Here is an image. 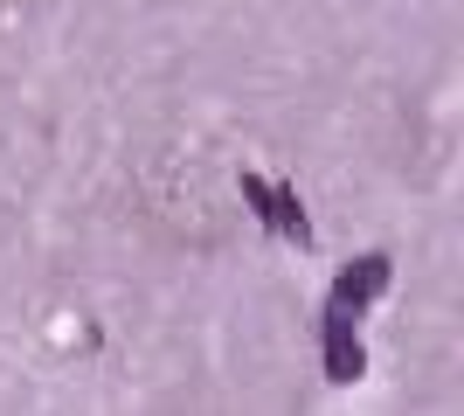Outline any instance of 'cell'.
I'll use <instances>...</instances> for the list:
<instances>
[{"label":"cell","mask_w":464,"mask_h":416,"mask_svg":"<svg viewBox=\"0 0 464 416\" xmlns=\"http://www.w3.org/2000/svg\"><path fill=\"white\" fill-rule=\"evenodd\" d=\"M361 375V334H353V313L326 305V382H353Z\"/></svg>","instance_id":"cell-3"},{"label":"cell","mask_w":464,"mask_h":416,"mask_svg":"<svg viewBox=\"0 0 464 416\" xmlns=\"http://www.w3.org/2000/svg\"><path fill=\"white\" fill-rule=\"evenodd\" d=\"M382 292H388V257H361L353 271L333 277V298H326V305H340V313L361 319V305H368V298H382Z\"/></svg>","instance_id":"cell-2"},{"label":"cell","mask_w":464,"mask_h":416,"mask_svg":"<svg viewBox=\"0 0 464 416\" xmlns=\"http://www.w3.org/2000/svg\"><path fill=\"white\" fill-rule=\"evenodd\" d=\"M243 201H256V216L271 222L277 237H298V243H305V208H298L291 188H271L264 174H243Z\"/></svg>","instance_id":"cell-1"}]
</instances>
